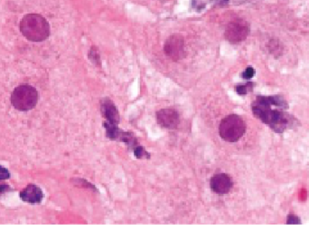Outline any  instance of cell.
<instances>
[{"mask_svg": "<svg viewBox=\"0 0 309 232\" xmlns=\"http://www.w3.org/2000/svg\"><path fill=\"white\" fill-rule=\"evenodd\" d=\"M273 101L274 96H259L251 104V110L254 115L266 124H269L274 131L284 132L289 127L291 117L284 110L279 111L271 108Z\"/></svg>", "mask_w": 309, "mask_h": 232, "instance_id": "1", "label": "cell"}, {"mask_svg": "<svg viewBox=\"0 0 309 232\" xmlns=\"http://www.w3.org/2000/svg\"><path fill=\"white\" fill-rule=\"evenodd\" d=\"M20 31L29 41L42 42L50 36V25L41 15L28 14L20 22Z\"/></svg>", "mask_w": 309, "mask_h": 232, "instance_id": "2", "label": "cell"}, {"mask_svg": "<svg viewBox=\"0 0 309 232\" xmlns=\"http://www.w3.org/2000/svg\"><path fill=\"white\" fill-rule=\"evenodd\" d=\"M246 132V124L241 116L230 114L222 119L219 126V134L222 140L236 143Z\"/></svg>", "mask_w": 309, "mask_h": 232, "instance_id": "3", "label": "cell"}, {"mask_svg": "<svg viewBox=\"0 0 309 232\" xmlns=\"http://www.w3.org/2000/svg\"><path fill=\"white\" fill-rule=\"evenodd\" d=\"M38 101V92L29 84H21L15 88L11 95V104L21 112L32 110Z\"/></svg>", "mask_w": 309, "mask_h": 232, "instance_id": "4", "label": "cell"}, {"mask_svg": "<svg viewBox=\"0 0 309 232\" xmlns=\"http://www.w3.org/2000/svg\"><path fill=\"white\" fill-rule=\"evenodd\" d=\"M250 34V25L245 20L236 19L231 21L226 28L225 38L231 44H238L245 40Z\"/></svg>", "mask_w": 309, "mask_h": 232, "instance_id": "5", "label": "cell"}, {"mask_svg": "<svg viewBox=\"0 0 309 232\" xmlns=\"http://www.w3.org/2000/svg\"><path fill=\"white\" fill-rule=\"evenodd\" d=\"M164 52L171 60L179 61L186 56L185 40L180 35H172L167 38L164 47Z\"/></svg>", "mask_w": 309, "mask_h": 232, "instance_id": "6", "label": "cell"}, {"mask_svg": "<svg viewBox=\"0 0 309 232\" xmlns=\"http://www.w3.org/2000/svg\"><path fill=\"white\" fill-rule=\"evenodd\" d=\"M103 127L106 129V135L109 139L114 141H119L127 144L130 148L134 149L138 144L133 133L130 132H124L122 130L118 128L117 124H111L107 121L103 123Z\"/></svg>", "mask_w": 309, "mask_h": 232, "instance_id": "7", "label": "cell"}, {"mask_svg": "<svg viewBox=\"0 0 309 232\" xmlns=\"http://www.w3.org/2000/svg\"><path fill=\"white\" fill-rule=\"evenodd\" d=\"M157 121L163 128L174 130L180 124V116L175 109L167 107L161 109L157 112Z\"/></svg>", "mask_w": 309, "mask_h": 232, "instance_id": "8", "label": "cell"}, {"mask_svg": "<svg viewBox=\"0 0 309 232\" xmlns=\"http://www.w3.org/2000/svg\"><path fill=\"white\" fill-rule=\"evenodd\" d=\"M210 185L213 192L223 195L230 192L233 188V180L226 173H219L211 179Z\"/></svg>", "mask_w": 309, "mask_h": 232, "instance_id": "9", "label": "cell"}, {"mask_svg": "<svg viewBox=\"0 0 309 232\" xmlns=\"http://www.w3.org/2000/svg\"><path fill=\"white\" fill-rule=\"evenodd\" d=\"M100 111H101L103 117L106 119L107 122L113 124H119V121H120L119 112L116 107L115 104L111 99L104 98L100 101Z\"/></svg>", "mask_w": 309, "mask_h": 232, "instance_id": "10", "label": "cell"}, {"mask_svg": "<svg viewBox=\"0 0 309 232\" xmlns=\"http://www.w3.org/2000/svg\"><path fill=\"white\" fill-rule=\"evenodd\" d=\"M20 198L30 204H38L44 199V193L38 186L29 184L20 192Z\"/></svg>", "mask_w": 309, "mask_h": 232, "instance_id": "11", "label": "cell"}, {"mask_svg": "<svg viewBox=\"0 0 309 232\" xmlns=\"http://www.w3.org/2000/svg\"><path fill=\"white\" fill-rule=\"evenodd\" d=\"M89 59L95 64V66H100L101 65V61H100V56H99V49L96 47H92L89 52Z\"/></svg>", "mask_w": 309, "mask_h": 232, "instance_id": "12", "label": "cell"}, {"mask_svg": "<svg viewBox=\"0 0 309 232\" xmlns=\"http://www.w3.org/2000/svg\"><path fill=\"white\" fill-rule=\"evenodd\" d=\"M133 151H134V155L138 159H149L150 158L149 153L141 145H137L135 148L133 149Z\"/></svg>", "mask_w": 309, "mask_h": 232, "instance_id": "13", "label": "cell"}, {"mask_svg": "<svg viewBox=\"0 0 309 232\" xmlns=\"http://www.w3.org/2000/svg\"><path fill=\"white\" fill-rule=\"evenodd\" d=\"M252 83H247L246 84H241L236 86V92H238L240 96H246V94L248 92V90L250 88H252Z\"/></svg>", "mask_w": 309, "mask_h": 232, "instance_id": "14", "label": "cell"}, {"mask_svg": "<svg viewBox=\"0 0 309 232\" xmlns=\"http://www.w3.org/2000/svg\"><path fill=\"white\" fill-rule=\"evenodd\" d=\"M255 76V69L252 67H248L244 72L242 73V78L246 80H250Z\"/></svg>", "mask_w": 309, "mask_h": 232, "instance_id": "15", "label": "cell"}, {"mask_svg": "<svg viewBox=\"0 0 309 232\" xmlns=\"http://www.w3.org/2000/svg\"><path fill=\"white\" fill-rule=\"evenodd\" d=\"M287 223L288 224H301L302 222L298 217L293 215V214H290L288 216Z\"/></svg>", "mask_w": 309, "mask_h": 232, "instance_id": "16", "label": "cell"}, {"mask_svg": "<svg viewBox=\"0 0 309 232\" xmlns=\"http://www.w3.org/2000/svg\"><path fill=\"white\" fill-rule=\"evenodd\" d=\"M10 177V173L7 169L4 168L3 166H0V180H8Z\"/></svg>", "mask_w": 309, "mask_h": 232, "instance_id": "17", "label": "cell"}, {"mask_svg": "<svg viewBox=\"0 0 309 232\" xmlns=\"http://www.w3.org/2000/svg\"><path fill=\"white\" fill-rule=\"evenodd\" d=\"M192 6L193 8H195L197 11H200V9L204 8V4L202 0H192Z\"/></svg>", "mask_w": 309, "mask_h": 232, "instance_id": "18", "label": "cell"}, {"mask_svg": "<svg viewBox=\"0 0 309 232\" xmlns=\"http://www.w3.org/2000/svg\"><path fill=\"white\" fill-rule=\"evenodd\" d=\"M11 191V188L8 186V185L1 184L0 185V196L3 194V193H6V192H10Z\"/></svg>", "mask_w": 309, "mask_h": 232, "instance_id": "19", "label": "cell"}]
</instances>
